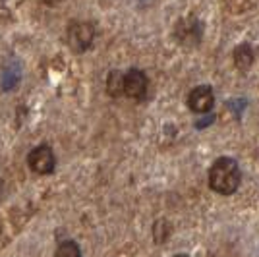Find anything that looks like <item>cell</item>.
<instances>
[{"label":"cell","instance_id":"6da1fadb","mask_svg":"<svg viewBox=\"0 0 259 257\" xmlns=\"http://www.w3.org/2000/svg\"><path fill=\"white\" fill-rule=\"evenodd\" d=\"M242 180V172L234 159L223 157L217 159L209 170V186L211 190L221 195H232L238 190Z\"/></svg>","mask_w":259,"mask_h":257},{"label":"cell","instance_id":"30bf717a","mask_svg":"<svg viewBox=\"0 0 259 257\" xmlns=\"http://www.w3.org/2000/svg\"><path fill=\"white\" fill-rule=\"evenodd\" d=\"M168 234H170V225H168L166 221L155 223V226H153V236H155L157 244H162V242L168 238Z\"/></svg>","mask_w":259,"mask_h":257},{"label":"cell","instance_id":"9c48e42d","mask_svg":"<svg viewBox=\"0 0 259 257\" xmlns=\"http://www.w3.org/2000/svg\"><path fill=\"white\" fill-rule=\"evenodd\" d=\"M56 255L58 257H79L81 255V249L77 247L76 242H62L58 249H56Z\"/></svg>","mask_w":259,"mask_h":257},{"label":"cell","instance_id":"7a4b0ae2","mask_svg":"<svg viewBox=\"0 0 259 257\" xmlns=\"http://www.w3.org/2000/svg\"><path fill=\"white\" fill-rule=\"evenodd\" d=\"M66 39L76 53H85L95 39V27L89 22H72L68 25Z\"/></svg>","mask_w":259,"mask_h":257},{"label":"cell","instance_id":"52a82bcc","mask_svg":"<svg viewBox=\"0 0 259 257\" xmlns=\"http://www.w3.org/2000/svg\"><path fill=\"white\" fill-rule=\"evenodd\" d=\"M234 64L242 72H246L249 66L253 64V51H251L249 45H238L236 49H234Z\"/></svg>","mask_w":259,"mask_h":257},{"label":"cell","instance_id":"3957f363","mask_svg":"<svg viewBox=\"0 0 259 257\" xmlns=\"http://www.w3.org/2000/svg\"><path fill=\"white\" fill-rule=\"evenodd\" d=\"M27 164L35 174L47 176L54 170L56 166V157H54L53 149L49 145H39L27 155Z\"/></svg>","mask_w":259,"mask_h":257},{"label":"cell","instance_id":"277c9868","mask_svg":"<svg viewBox=\"0 0 259 257\" xmlns=\"http://www.w3.org/2000/svg\"><path fill=\"white\" fill-rule=\"evenodd\" d=\"M174 35H176L178 43L184 45V47H197L201 41V35H203L201 22L195 20V18H184L176 23Z\"/></svg>","mask_w":259,"mask_h":257},{"label":"cell","instance_id":"8fae6325","mask_svg":"<svg viewBox=\"0 0 259 257\" xmlns=\"http://www.w3.org/2000/svg\"><path fill=\"white\" fill-rule=\"evenodd\" d=\"M45 4H49V6H54V4H58L60 0H43Z\"/></svg>","mask_w":259,"mask_h":257},{"label":"cell","instance_id":"8992f818","mask_svg":"<svg viewBox=\"0 0 259 257\" xmlns=\"http://www.w3.org/2000/svg\"><path fill=\"white\" fill-rule=\"evenodd\" d=\"M215 105V95L209 85H199L188 95V107L194 112H209Z\"/></svg>","mask_w":259,"mask_h":257},{"label":"cell","instance_id":"ba28073f","mask_svg":"<svg viewBox=\"0 0 259 257\" xmlns=\"http://www.w3.org/2000/svg\"><path fill=\"white\" fill-rule=\"evenodd\" d=\"M124 77L126 74H122L118 70H112L107 77V93L114 99L124 95Z\"/></svg>","mask_w":259,"mask_h":257},{"label":"cell","instance_id":"5b68a950","mask_svg":"<svg viewBox=\"0 0 259 257\" xmlns=\"http://www.w3.org/2000/svg\"><path fill=\"white\" fill-rule=\"evenodd\" d=\"M147 87H149V79L138 68L130 70L128 74H126V77H124V95L130 97V99H136V101L145 99Z\"/></svg>","mask_w":259,"mask_h":257}]
</instances>
